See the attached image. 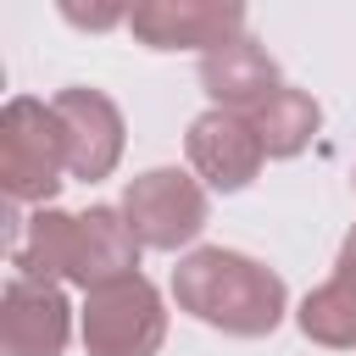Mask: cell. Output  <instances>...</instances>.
Returning a JSON list of instances; mask_svg holds the SVG:
<instances>
[{
	"mask_svg": "<svg viewBox=\"0 0 356 356\" xmlns=\"http://www.w3.org/2000/svg\"><path fill=\"white\" fill-rule=\"evenodd\" d=\"M172 300H178V312H189L195 323H206L228 339H261L284 323L289 289L267 261H256L245 250L200 245L172 267Z\"/></svg>",
	"mask_w": 356,
	"mask_h": 356,
	"instance_id": "6da1fadb",
	"label": "cell"
},
{
	"mask_svg": "<svg viewBox=\"0 0 356 356\" xmlns=\"http://www.w3.org/2000/svg\"><path fill=\"white\" fill-rule=\"evenodd\" d=\"M67 134L50 100L11 95L0 111V189L11 206H50L67 184Z\"/></svg>",
	"mask_w": 356,
	"mask_h": 356,
	"instance_id": "7a4b0ae2",
	"label": "cell"
},
{
	"mask_svg": "<svg viewBox=\"0 0 356 356\" xmlns=\"http://www.w3.org/2000/svg\"><path fill=\"white\" fill-rule=\"evenodd\" d=\"M78 334L89 356H156L167 339V306L161 289L145 273L111 278L83 289V312H78Z\"/></svg>",
	"mask_w": 356,
	"mask_h": 356,
	"instance_id": "3957f363",
	"label": "cell"
},
{
	"mask_svg": "<svg viewBox=\"0 0 356 356\" xmlns=\"http://www.w3.org/2000/svg\"><path fill=\"white\" fill-rule=\"evenodd\" d=\"M122 217L134 228V239L145 250H184L200 239L206 217H211V200H206V184L184 167H150L139 178H128L122 189Z\"/></svg>",
	"mask_w": 356,
	"mask_h": 356,
	"instance_id": "277c9868",
	"label": "cell"
},
{
	"mask_svg": "<svg viewBox=\"0 0 356 356\" xmlns=\"http://www.w3.org/2000/svg\"><path fill=\"white\" fill-rule=\"evenodd\" d=\"M184 156H189V172H195L206 189H217V195L250 189L256 172H261V161H267L256 122H250L245 111H222V106H211V111H200V117L189 122Z\"/></svg>",
	"mask_w": 356,
	"mask_h": 356,
	"instance_id": "5b68a950",
	"label": "cell"
},
{
	"mask_svg": "<svg viewBox=\"0 0 356 356\" xmlns=\"http://www.w3.org/2000/svg\"><path fill=\"white\" fill-rule=\"evenodd\" d=\"M134 44L145 50H217L245 33V0H134Z\"/></svg>",
	"mask_w": 356,
	"mask_h": 356,
	"instance_id": "8992f818",
	"label": "cell"
},
{
	"mask_svg": "<svg viewBox=\"0 0 356 356\" xmlns=\"http://www.w3.org/2000/svg\"><path fill=\"white\" fill-rule=\"evenodd\" d=\"M50 106H56L61 134H67V172L83 178V184L111 178L117 161H122V145H128V128H122L117 100H111L106 89L72 83V89H61Z\"/></svg>",
	"mask_w": 356,
	"mask_h": 356,
	"instance_id": "52a82bcc",
	"label": "cell"
},
{
	"mask_svg": "<svg viewBox=\"0 0 356 356\" xmlns=\"http://www.w3.org/2000/svg\"><path fill=\"white\" fill-rule=\"evenodd\" d=\"M72 339V300L61 284L17 278L0 289V350L6 356H61Z\"/></svg>",
	"mask_w": 356,
	"mask_h": 356,
	"instance_id": "ba28073f",
	"label": "cell"
},
{
	"mask_svg": "<svg viewBox=\"0 0 356 356\" xmlns=\"http://www.w3.org/2000/svg\"><path fill=\"white\" fill-rule=\"evenodd\" d=\"M200 89L211 95V106L250 117L273 89H284V78H278V61L267 56V44L239 33V39H228V44L200 56Z\"/></svg>",
	"mask_w": 356,
	"mask_h": 356,
	"instance_id": "9c48e42d",
	"label": "cell"
},
{
	"mask_svg": "<svg viewBox=\"0 0 356 356\" xmlns=\"http://www.w3.org/2000/svg\"><path fill=\"white\" fill-rule=\"evenodd\" d=\"M139 239L122 217V206H89L78 211V245H72V278L78 289H95V284H111V278H128L139 273Z\"/></svg>",
	"mask_w": 356,
	"mask_h": 356,
	"instance_id": "30bf717a",
	"label": "cell"
},
{
	"mask_svg": "<svg viewBox=\"0 0 356 356\" xmlns=\"http://www.w3.org/2000/svg\"><path fill=\"white\" fill-rule=\"evenodd\" d=\"M295 323L323 350H356V228L345 234V245L334 256V273L300 300Z\"/></svg>",
	"mask_w": 356,
	"mask_h": 356,
	"instance_id": "8fae6325",
	"label": "cell"
},
{
	"mask_svg": "<svg viewBox=\"0 0 356 356\" xmlns=\"http://www.w3.org/2000/svg\"><path fill=\"white\" fill-rule=\"evenodd\" d=\"M72 245H78V217L56 211V206H39L11 234V267H17V278L61 284V278H72Z\"/></svg>",
	"mask_w": 356,
	"mask_h": 356,
	"instance_id": "7c38bea8",
	"label": "cell"
},
{
	"mask_svg": "<svg viewBox=\"0 0 356 356\" xmlns=\"http://www.w3.org/2000/svg\"><path fill=\"white\" fill-rule=\"evenodd\" d=\"M250 122H256V134H261V150L273 156V161H289V156H300L312 139H317V128H323V106L306 95V89H273L256 111H250Z\"/></svg>",
	"mask_w": 356,
	"mask_h": 356,
	"instance_id": "4fadbf2b",
	"label": "cell"
},
{
	"mask_svg": "<svg viewBox=\"0 0 356 356\" xmlns=\"http://www.w3.org/2000/svg\"><path fill=\"white\" fill-rule=\"evenodd\" d=\"M56 11L78 33H111L134 17V0H56Z\"/></svg>",
	"mask_w": 356,
	"mask_h": 356,
	"instance_id": "5bb4252c",
	"label": "cell"
},
{
	"mask_svg": "<svg viewBox=\"0 0 356 356\" xmlns=\"http://www.w3.org/2000/svg\"><path fill=\"white\" fill-rule=\"evenodd\" d=\"M350 189H356V172H350Z\"/></svg>",
	"mask_w": 356,
	"mask_h": 356,
	"instance_id": "9a60e30c",
	"label": "cell"
}]
</instances>
